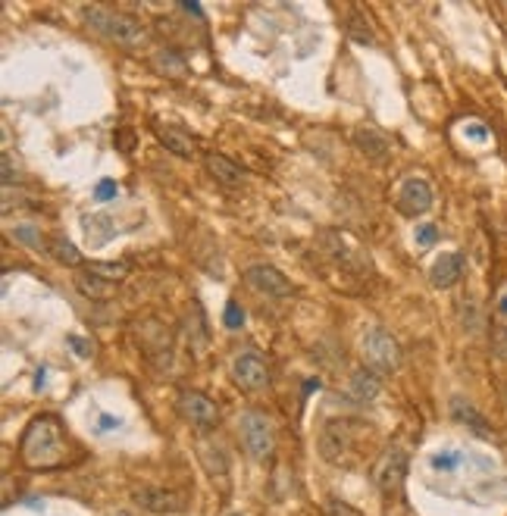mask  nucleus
<instances>
[{"instance_id":"obj_3","label":"nucleus","mask_w":507,"mask_h":516,"mask_svg":"<svg viewBox=\"0 0 507 516\" xmlns=\"http://www.w3.org/2000/svg\"><path fill=\"white\" fill-rule=\"evenodd\" d=\"M358 423L341 420V416H332V420L322 423L320 439H317V450L326 463L332 467H351L354 454H358Z\"/></svg>"},{"instance_id":"obj_26","label":"nucleus","mask_w":507,"mask_h":516,"mask_svg":"<svg viewBox=\"0 0 507 516\" xmlns=\"http://www.w3.org/2000/svg\"><path fill=\"white\" fill-rule=\"evenodd\" d=\"M326 516H364V513L354 511V507H351V504H345V501L329 498V501H326Z\"/></svg>"},{"instance_id":"obj_1","label":"nucleus","mask_w":507,"mask_h":516,"mask_svg":"<svg viewBox=\"0 0 507 516\" xmlns=\"http://www.w3.org/2000/svg\"><path fill=\"white\" fill-rule=\"evenodd\" d=\"M66 454H69V441L57 416L41 414L25 426L19 441V460L29 469H57L66 463Z\"/></svg>"},{"instance_id":"obj_21","label":"nucleus","mask_w":507,"mask_h":516,"mask_svg":"<svg viewBox=\"0 0 507 516\" xmlns=\"http://www.w3.org/2000/svg\"><path fill=\"white\" fill-rule=\"evenodd\" d=\"M50 254H54L57 260H60L63 266H82V254L76 251V245H72V241H66V238H60V235H57V238H50Z\"/></svg>"},{"instance_id":"obj_14","label":"nucleus","mask_w":507,"mask_h":516,"mask_svg":"<svg viewBox=\"0 0 507 516\" xmlns=\"http://www.w3.org/2000/svg\"><path fill=\"white\" fill-rule=\"evenodd\" d=\"M451 420L460 423V426H466L473 435H479V439H492V435H495L489 426V420H485L466 397H451Z\"/></svg>"},{"instance_id":"obj_2","label":"nucleus","mask_w":507,"mask_h":516,"mask_svg":"<svg viewBox=\"0 0 507 516\" xmlns=\"http://www.w3.org/2000/svg\"><path fill=\"white\" fill-rule=\"evenodd\" d=\"M82 19L97 31V35H104L113 44H122V48H135V44L144 41L141 25H138L131 16H126V13L110 10V6H97V4L82 6Z\"/></svg>"},{"instance_id":"obj_24","label":"nucleus","mask_w":507,"mask_h":516,"mask_svg":"<svg viewBox=\"0 0 507 516\" xmlns=\"http://www.w3.org/2000/svg\"><path fill=\"white\" fill-rule=\"evenodd\" d=\"M88 272H95V276L107 279V282H120V279H126V263H88L85 266Z\"/></svg>"},{"instance_id":"obj_12","label":"nucleus","mask_w":507,"mask_h":516,"mask_svg":"<svg viewBox=\"0 0 507 516\" xmlns=\"http://www.w3.org/2000/svg\"><path fill=\"white\" fill-rule=\"evenodd\" d=\"M351 141H354V147L367 156V160L379 163V160H385V156L392 154V138H388V135L376 126H354Z\"/></svg>"},{"instance_id":"obj_16","label":"nucleus","mask_w":507,"mask_h":516,"mask_svg":"<svg viewBox=\"0 0 507 516\" xmlns=\"http://www.w3.org/2000/svg\"><path fill=\"white\" fill-rule=\"evenodd\" d=\"M460 276H464V257L460 254H442L430 270V282L436 289H454Z\"/></svg>"},{"instance_id":"obj_7","label":"nucleus","mask_w":507,"mask_h":516,"mask_svg":"<svg viewBox=\"0 0 507 516\" xmlns=\"http://www.w3.org/2000/svg\"><path fill=\"white\" fill-rule=\"evenodd\" d=\"M404 476H407V454L401 448H388L385 454L379 457L376 469H373V482L385 498H394V494L404 488Z\"/></svg>"},{"instance_id":"obj_35","label":"nucleus","mask_w":507,"mask_h":516,"mask_svg":"<svg viewBox=\"0 0 507 516\" xmlns=\"http://www.w3.org/2000/svg\"><path fill=\"white\" fill-rule=\"evenodd\" d=\"M186 10L195 13V16H201V6H197V4H186Z\"/></svg>"},{"instance_id":"obj_29","label":"nucleus","mask_w":507,"mask_h":516,"mask_svg":"<svg viewBox=\"0 0 507 516\" xmlns=\"http://www.w3.org/2000/svg\"><path fill=\"white\" fill-rule=\"evenodd\" d=\"M116 194H120V188H116V182H101V185L95 188V198L97 200H110V198H116Z\"/></svg>"},{"instance_id":"obj_4","label":"nucleus","mask_w":507,"mask_h":516,"mask_svg":"<svg viewBox=\"0 0 507 516\" xmlns=\"http://www.w3.org/2000/svg\"><path fill=\"white\" fill-rule=\"evenodd\" d=\"M239 432H241V444H245L248 457L257 463H267L276 450V429L273 420L260 410H245L239 420Z\"/></svg>"},{"instance_id":"obj_28","label":"nucleus","mask_w":507,"mask_h":516,"mask_svg":"<svg viewBox=\"0 0 507 516\" xmlns=\"http://www.w3.org/2000/svg\"><path fill=\"white\" fill-rule=\"evenodd\" d=\"M492 348H495L498 357H507V325H498V329L492 332Z\"/></svg>"},{"instance_id":"obj_18","label":"nucleus","mask_w":507,"mask_h":516,"mask_svg":"<svg viewBox=\"0 0 507 516\" xmlns=\"http://www.w3.org/2000/svg\"><path fill=\"white\" fill-rule=\"evenodd\" d=\"M154 135H157V141H160L167 150H173L176 156H195V141H191L179 126H163V122H157Z\"/></svg>"},{"instance_id":"obj_9","label":"nucleus","mask_w":507,"mask_h":516,"mask_svg":"<svg viewBox=\"0 0 507 516\" xmlns=\"http://www.w3.org/2000/svg\"><path fill=\"white\" fill-rule=\"evenodd\" d=\"M245 282L248 289H254L257 295H267V298H292L294 285L288 282V276L282 270L269 263H254L245 270Z\"/></svg>"},{"instance_id":"obj_31","label":"nucleus","mask_w":507,"mask_h":516,"mask_svg":"<svg viewBox=\"0 0 507 516\" xmlns=\"http://www.w3.org/2000/svg\"><path fill=\"white\" fill-rule=\"evenodd\" d=\"M436 226H423V228H420V232H417V241H420V245H432V241H436Z\"/></svg>"},{"instance_id":"obj_10","label":"nucleus","mask_w":507,"mask_h":516,"mask_svg":"<svg viewBox=\"0 0 507 516\" xmlns=\"http://www.w3.org/2000/svg\"><path fill=\"white\" fill-rule=\"evenodd\" d=\"M232 378L245 391H263L269 385V367L257 351H241L232 360Z\"/></svg>"},{"instance_id":"obj_27","label":"nucleus","mask_w":507,"mask_h":516,"mask_svg":"<svg viewBox=\"0 0 507 516\" xmlns=\"http://www.w3.org/2000/svg\"><path fill=\"white\" fill-rule=\"evenodd\" d=\"M241 323H245V310H241L235 300H229V307H226V325L229 329H241Z\"/></svg>"},{"instance_id":"obj_34","label":"nucleus","mask_w":507,"mask_h":516,"mask_svg":"<svg viewBox=\"0 0 507 516\" xmlns=\"http://www.w3.org/2000/svg\"><path fill=\"white\" fill-rule=\"evenodd\" d=\"M120 426V420H113V416H101V429H116Z\"/></svg>"},{"instance_id":"obj_32","label":"nucleus","mask_w":507,"mask_h":516,"mask_svg":"<svg viewBox=\"0 0 507 516\" xmlns=\"http://www.w3.org/2000/svg\"><path fill=\"white\" fill-rule=\"evenodd\" d=\"M19 175L13 173V163H10V156L4 154V185H13V182H16Z\"/></svg>"},{"instance_id":"obj_15","label":"nucleus","mask_w":507,"mask_h":516,"mask_svg":"<svg viewBox=\"0 0 507 516\" xmlns=\"http://www.w3.org/2000/svg\"><path fill=\"white\" fill-rule=\"evenodd\" d=\"M379 391H382V382H379V376L370 367L354 369L351 378H348V397H351V401H358V404L376 401Z\"/></svg>"},{"instance_id":"obj_33","label":"nucleus","mask_w":507,"mask_h":516,"mask_svg":"<svg viewBox=\"0 0 507 516\" xmlns=\"http://www.w3.org/2000/svg\"><path fill=\"white\" fill-rule=\"evenodd\" d=\"M69 342L78 348V357H88V354H91V344H88V342H82V338H76V335H72Z\"/></svg>"},{"instance_id":"obj_17","label":"nucleus","mask_w":507,"mask_h":516,"mask_svg":"<svg viewBox=\"0 0 507 516\" xmlns=\"http://www.w3.org/2000/svg\"><path fill=\"white\" fill-rule=\"evenodd\" d=\"M197 460L204 463V469H207V476L210 479H226V473H229V460H226V450L220 448L216 441H210V439H197Z\"/></svg>"},{"instance_id":"obj_23","label":"nucleus","mask_w":507,"mask_h":516,"mask_svg":"<svg viewBox=\"0 0 507 516\" xmlns=\"http://www.w3.org/2000/svg\"><path fill=\"white\" fill-rule=\"evenodd\" d=\"M348 35L360 44H373V29H370V19H364L360 13H351L348 19Z\"/></svg>"},{"instance_id":"obj_22","label":"nucleus","mask_w":507,"mask_h":516,"mask_svg":"<svg viewBox=\"0 0 507 516\" xmlns=\"http://www.w3.org/2000/svg\"><path fill=\"white\" fill-rule=\"evenodd\" d=\"M154 67L160 69L163 76H173V78L186 76V60H182L176 50H160V54L154 57Z\"/></svg>"},{"instance_id":"obj_25","label":"nucleus","mask_w":507,"mask_h":516,"mask_svg":"<svg viewBox=\"0 0 507 516\" xmlns=\"http://www.w3.org/2000/svg\"><path fill=\"white\" fill-rule=\"evenodd\" d=\"M13 238H16L19 245L32 247V251H41V235H38L35 226H16L13 228Z\"/></svg>"},{"instance_id":"obj_6","label":"nucleus","mask_w":507,"mask_h":516,"mask_svg":"<svg viewBox=\"0 0 507 516\" xmlns=\"http://www.w3.org/2000/svg\"><path fill=\"white\" fill-rule=\"evenodd\" d=\"M179 414L197 432H210V429H216V420H220L216 404L210 401L204 391H195V388L179 391Z\"/></svg>"},{"instance_id":"obj_30","label":"nucleus","mask_w":507,"mask_h":516,"mask_svg":"<svg viewBox=\"0 0 507 516\" xmlns=\"http://www.w3.org/2000/svg\"><path fill=\"white\" fill-rule=\"evenodd\" d=\"M454 463H457V454H436L432 457V467L436 469H454Z\"/></svg>"},{"instance_id":"obj_36","label":"nucleus","mask_w":507,"mask_h":516,"mask_svg":"<svg viewBox=\"0 0 507 516\" xmlns=\"http://www.w3.org/2000/svg\"><path fill=\"white\" fill-rule=\"evenodd\" d=\"M498 310H502V313H507V295L502 298V304H498Z\"/></svg>"},{"instance_id":"obj_13","label":"nucleus","mask_w":507,"mask_h":516,"mask_svg":"<svg viewBox=\"0 0 507 516\" xmlns=\"http://www.w3.org/2000/svg\"><path fill=\"white\" fill-rule=\"evenodd\" d=\"M135 501L150 513H182L186 511V498L167 488H138Z\"/></svg>"},{"instance_id":"obj_19","label":"nucleus","mask_w":507,"mask_h":516,"mask_svg":"<svg viewBox=\"0 0 507 516\" xmlns=\"http://www.w3.org/2000/svg\"><path fill=\"white\" fill-rule=\"evenodd\" d=\"M76 289L91 300H107L116 291V282H107V279H101V276H95V272L85 270L76 276Z\"/></svg>"},{"instance_id":"obj_8","label":"nucleus","mask_w":507,"mask_h":516,"mask_svg":"<svg viewBox=\"0 0 507 516\" xmlns=\"http://www.w3.org/2000/svg\"><path fill=\"white\" fill-rule=\"evenodd\" d=\"M394 204H398V210L404 213V217L417 219V217H423V213L432 210V204H436V194H432L430 182L411 175V179L401 182L398 194H394Z\"/></svg>"},{"instance_id":"obj_20","label":"nucleus","mask_w":507,"mask_h":516,"mask_svg":"<svg viewBox=\"0 0 507 516\" xmlns=\"http://www.w3.org/2000/svg\"><path fill=\"white\" fill-rule=\"evenodd\" d=\"M85 235H88L91 247H101L116 235V226L107 213H95V217H85Z\"/></svg>"},{"instance_id":"obj_5","label":"nucleus","mask_w":507,"mask_h":516,"mask_svg":"<svg viewBox=\"0 0 507 516\" xmlns=\"http://www.w3.org/2000/svg\"><path fill=\"white\" fill-rule=\"evenodd\" d=\"M360 354L373 372H392L401 363V344L385 329H370L360 342Z\"/></svg>"},{"instance_id":"obj_11","label":"nucleus","mask_w":507,"mask_h":516,"mask_svg":"<svg viewBox=\"0 0 507 516\" xmlns=\"http://www.w3.org/2000/svg\"><path fill=\"white\" fill-rule=\"evenodd\" d=\"M204 166H207L210 179H213L216 185H222V188H241L248 182L245 169H241L235 160H229L226 154H216V150H210V154L204 156Z\"/></svg>"},{"instance_id":"obj_37","label":"nucleus","mask_w":507,"mask_h":516,"mask_svg":"<svg viewBox=\"0 0 507 516\" xmlns=\"http://www.w3.org/2000/svg\"><path fill=\"white\" fill-rule=\"evenodd\" d=\"M229 516H241V513H229Z\"/></svg>"}]
</instances>
